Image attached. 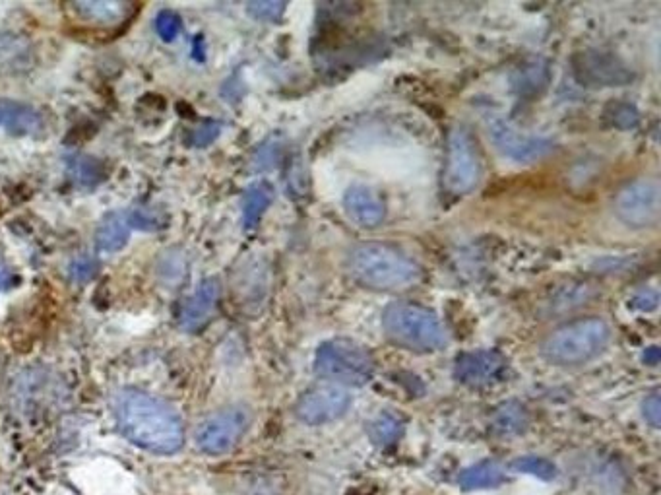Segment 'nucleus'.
I'll return each instance as SVG.
<instances>
[{
    "label": "nucleus",
    "instance_id": "32",
    "mask_svg": "<svg viewBox=\"0 0 661 495\" xmlns=\"http://www.w3.org/2000/svg\"><path fill=\"white\" fill-rule=\"evenodd\" d=\"M12 284H14V274H10V272L6 270V266H0V288L6 290V288H10Z\"/></svg>",
    "mask_w": 661,
    "mask_h": 495
},
{
    "label": "nucleus",
    "instance_id": "8",
    "mask_svg": "<svg viewBox=\"0 0 661 495\" xmlns=\"http://www.w3.org/2000/svg\"><path fill=\"white\" fill-rule=\"evenodd\" d=\"M251 412L245 406H225L206 416L194 431L196 447L212 457L233 451L251 426Z\"/></svg>",
    "mask_w": 661,
    "mask_h": 495
},
{
    "label": "nucleus",
    "instance_id": "14",
    "mask_svg": "<svg viewBox=\"0 0 661 495\" xmlns=\"http://www.w3.org/2000/svg\"><path fill=\"white\" fill-rule=\"evenodd\" d=\"M221 284L218 278H206L198 284L194 294L185 301L179 313V325L187 332L202 329L216 311L220 301Z\"/></svg>",
    "mask_w": 661,
    "mask_h": 495
},
{
    "label": "nucleus",
    "instance_id": "20",
    "mask_svg": "<svg viewBox=\"0 0 661 495\" xmlns=\"http://www.w3.org/2000/svg\"><path fill=\"white\" fill-rule=\"evenodd\" d=\"M503 482V466L497 461H483L479 464H473L458 476V484L464 492L497 488Z\"/></svg>",
    "mask_w": 661,
    "mask_h": 495
},
{
    "label": "nucleus",
    "instance_id": "30",
    "mask_svg": "<svg viewBox=\"0 0 661 495\" xmlns=\"http://www.w3.org/2000/svg\"><path fill=\"white\" fill-rule=\"evenodd\" d=\"M658 303H660V297L654 290H642L630 301L632 309H636V311H656Z\"/></svg>",
    "mask_w": 661,
    "mask_h": 495
},
{
    "label": "nucleus",
    "instance_id": "4",
    "mask_svg": "<svg viewBox=\"0 0 661 495\" xmlns=\"http://www.w3.org/2000/svg\"><path fill=\"white\" fill-rule=\"evenodd\" d=\"M382 330L392 344L413 354H433L446 346L437 313L415 301H392L382 313Z\"/></svg>",
    "mask_w": 661,
    "mask_h": 495
},
{
    "label": "nucleus",
    "instance_id": "18",
    "mask_svg": "<svg viewBox=\"0 0 661 495\" xmlns=\"http://www.w3.org/2000/svg\"><path fill=\"white\" fill-rule=\"evenodd\" d=\"M128 237H130V224L126 216L107 214L95 230V245L103 253H117L128 243Z\"/></svg>",
    "mask_w": 661,
    "mask_h": 495
},
{
    "label": "nucleus",
    "instance_id": "33",
    "mask_svg": "<svg viewBox=\"0 0 661 495\" xmlns=\"http://www.w3.org/2000/svg\"><path fill=\"white\" fill-rule=\"evenodd\" d=\"M580 294H582V288H576V290H572L570 297L580 296ZM559 305H561V309H565V305H567V299H565V301H561ZM568 305H572V303H570V299H568Z\"/></svg>",
    "mask_w": 661,
    "mask_h": 495
},
{
    "label": "nucleus",
    "instance_id": "17",
    "mask_svg": "<svg viewBox=\"0 0 661 495\" xmlns=\"http://www.w3.org/2000/svg\"><path fill=\"white\" fill-rule=\"evenodd\" d=\"M0 125L14 134H33L43 125L41 115L26 103L0 101Z\"/></svg>",
    "mask_w": 661,
    "mask_h": 495
},
{
    "label": "nucleus",
    "instance_id": "24",
    "mask_svg": "<svg viewBox=\"0 0 661 495\" xmlns=\"http://www.w3.org/2000/svg\"><path fill=\"white\" fill-rule=\"evenodd\" d=\"M512 470L520 472V474H530L536 476L539 480H555L559 474V468L555 466V462L543 457H536V455H528V457H520L516 461H512Z\"/></svg>",
    "mask_w": 661,
    "mask_h": 495
},
{
    "label": "nucleus",
    "instance_id": "16",
    "mask_svg": "<svg viewBox=\"0 0 661 495\" xmlns=\"http://www.w3.org/2000/svg\"><path fill=\"white\" fill-rule=\"evenodd\" d=\"M530 412L524 404L510 400L501 404L491 416V429L499 437H516L530 428Z\"/></svg>",
    "mask_w": 661,
    "mask_h": 495
},
{
    "label": "nucleus",
    "instance_id": "28",
    "mask_svg": "<svg viewBox=\"0 0 661 495\" xmlns=\"http://www.w3.org/2000/svg\"><path fill=\"white\" fill-rule=\"evenodd\" d=\"M642 416L650 428L660 429L661 426V396L658 391L646 395L642 400Z\"/></svg>",
    "mask_w": 661,
    "mask_h": 495
},
{
    "label": "nucleus",
    "instance_id": "12",
    "mask_svg": "<svg viewBox=\"0 0 661 495\" xmlns=\"http://www.w3.org/2000/svg\"><path fill=\"white\" fill-rule=\"evenodd\" d=\"M508 375V360L499 350L462 352L454 360V379L468 389H491Z\"/></svg>",
    "mask_w": 661,
    "mask_h": 495
},
{
    "label": "nucleus",
    "instance_id": "5",
    "mask_svg": "<svg viewBox=\"0 0 661 495\" xmlns=\"http://www.w3.org/2000/svg\"><path fill=\"white\" fill-rule=\"evenodd\" d=\"M316 377L340 387H363L375 375L373 354L351 338H332L316 348Z\"/></svg>",
    "mask_w": 661,
    "mask_h": 495
},
{
    "label": "nucleus",
    "instance_id": "7",
    "mask_svg": "<svg viewBox=\"0 0 661 495\" xmlns=\"http://www.w3.org/2000/svg\"><path fill=\"white\" fill-rule=\"evenodd\" d=\"M613 214L629 230H652L661 220V185L654 177L625 183L613 197Z\"/></svg>",
    "mask_w": 661,
    "mask_h": 495
},
{
    "label": "nucleus",
    "instance_id": "31",
    "mask_svg": "<svg viewBox=\"0 0 661 495\" xmlns=\"http://www.w3.org/2000/svg\"><path fill=\"white\" fill-rule=\"evenodd\" d=\"M661 360V350L658 346H650L644 350V356H642V362L646 365H658Z\"/></svg>",
    "mask_w": 661,
    "mask_h": 495
},
{
    "label": "nucleus",
    "instance_id": "15",
    "mask_svg": "<svg viewBox=\"0 0 661 495\" xmlns=\"http://www.w3.org/2000/svg\"><path fill=\"white\" fill-rule=\"evenodd\" d=\"M551 65L543 57H528L510 72V90L520 99L541 98L551 86Z\"/></svg>",
    "mask_w": 661,
    "mask_h": 495
},
{
    "label": "nucleus",
    "instance_id": "23",
    "mask_svg": "<svg viewBox=\"0 0 661 495\" xmlns=\"http://www.w3.org/2000/svg\"><path fill=\"white\" fill-rule=\"evenodd\" d=\"M603 121L619 131H630L640 123V113L629 101H611L603 111Z\"/></svg>",
    "mask_w": 661,
    "mask_h": 495
},
{
    "label": "nucleus",
    "instance_id": "6",
    "mask_svg": "<svg viewBox=\"0 0 661 495\" xmlns=\"http://www.w3.org/2000/svg\"><path fill=\"white\" fill-rule=\"evenodd\" d=\"M483 175L481 148L466 125H456L448 132L444 187L448 193L462 197L472 193Z\"/></svg>",
    "mask_w": 661,
    "mask_h": 495
},
{
    "label": "nucleus",
    "instance_id": "3",
    "mask_svg": "<svg viewBox=\"0 0 661 495\" xmlns=\"http://www.w3.org/2000/svg\"><path fill=\"white\" fill-rule=\"evenodd\" d=\"M611 344V327L601 317H582L551 330L541 346V358L555 367H580L594 362Z\"/></svg>",
    "mask_w": 661,
    "mask_h": 495
},
{
    "label": "nucleus",
    "instance_id": "2",
    "mask_svg": "<svg viewBox=\"0 0 661 495\" xmlns=\"http://www.w3.org/2000/svg\"><path fill=\"white\" fill-rule=\"evenodd\" d=\"M346 270L357 286L382 294L410 290L423 278L421 264L410 253L382 241L353 247L347 255Z\"/></svg>",
    "mask_w": 661,
    "mask_h": 495
},
{
    "label": "nucleus",
    "instance_id": "11",
    "mask_svg": "<svg viewBox=\"0 0 661 495\" xmlns=\"http://www.w3.org/2000/svg\"><path fill=\"white\" fill-rule=\"evenodd\" d=\"M351 402L353 400L346 387L322 381L299 396L295 416L305 426H326L344 418Z\"/></svg>",
    "mask_w": 661,
    "mask_h": 495
},
{
    "label": "nucleus",
    "instance_id": "10",
    "mask_svg": "<svg viewBox=\"0 0 661 495\" xmlns=\"http://www.w3.org/2000/svg\"><path fill=\"white\" fill-rule=\"evenodd\" d=\"M487 131L499 154L516 164H536L555 150L553 138L520 131L504 117H489Z\"/></svg>",
    "mask_w": 661,
    "mask_h": 495
},
{
    "label": "nucleus",
    "instance_id": "29",
    "mask_svg": "<svg viewBox=\"0 0 661 495\" xmlns=\"http://www.w3.org/2000/svg\"><path fill=\"white\" fill-rule=\"evenodd\" d=\"M97 268L99 266H97V263H95L92 257H80V259H76L74 263L70 264V278L74 282L84 284V282H88V280L94 278Z\"/></svg>",
    "mask_w": 661,
    "mask_h": 495
},
{
    "label": "nucleus",
    "instance_id": "19",
    "mask_svg": "<svg viewBox=\"0 0 661 495\" xmlns=\"http://www.w3.org/2000/svg\"><path fill=\"white\" fill-rule=\"evenodd\" d=\"M276 198V191L268 181H260L251 185L243 195V224L247 230H254L264 212L272 206Z\"/></svg>",
    "mask_w": 661,
    "mask_h": 495
},
{
    "label": "nucleus",
    "instance_id": "25",
    "mask_svg": "<svg viewBox=\"0 0 661 495\" xmlns=\"http://www.w3.org/2000/svg\"><path fill=\"white\" fill-rule=\"evenodd\" d=\"M285 10H287V2H280V0H260V2H249L247 4V12L249 16L258 20V22H266V24H276L284 18Z\"/></svg>",
    "mask_w": 661,
    "mask_h": 495
},
{
    "label": "nucleus",
    "instance_id": "1",
    "mask_svg": "<svg viewBox=\"0 0 661 495\" xmlns=\"http://www.w3.org/2000/svg\"><path fill=\"white\" fill-rule=\"evenodd\" d=\"M117 426L130 443L156 455H173L185 445V426L171 404L138 389L113 400Z\"/></svg>",
    "mask_w": 661,
    "mask_h": 495
},
{
    "label": "nucleus",
    "instance_id": "26",
    "mask_svg": "<svg viewBox=\"0 0 661 495\" xmlns=\"http://www.w3.org/2000/svg\"><path fill=\"white\" fill-rule=\"evenodd\" d=\"M181 18L179 14L171 12V10H161L156 18V32H158L159 37L165 41V43H171L179 37L181 33Z\"/></svg>",
    "mask_w": 661,
    "mask_h": 495
},
{
    "label": "nucleus",
    "instance_id": "22",
    "mask_svg": "<svg viewBox=\"0 0 661 495\" xmlns=\"http://www.w3.org/2000/svg\"><path fill=\"white\" fill-rule=\"evenodd\" d=\"M404 429H406V424L400 416H396L392 412H380L369 426V439L373 445L386 449L400 441V437L404 435Z\"/></svg>",
    "mask_w": 661,
    "mask_h": 495
},
{
    "label": "nucleus",
    "instance_id": "27",
    "mask_svg": "<svg viewBox=\"0 0 661 495\" xmlns=\"http://www.w3.org/2000/svg\"><path fill=\"white\" fill-rule=\"evenodd\" d=\"M221 125L218 121H204L202 125H198L194 131H192V136H190V144L194 148H204L208 144H212L218 136H220Z\"/></svg>",
    "mask_w": 661,
    "mask_h": 495
},
{
    "label": "nucleus",
    "instance_id": "21",
    "mask_svg": "<svg viewBox=\"0 0 661 495\" xmlns=\"http://www.w3.org/2000/svg\"><path fill=\"white\" fill-rule=\"evenodd\" d=\"M130 4L121 0H82L74 2L78 14L94 24H117L125 18Z\"/></svg>",
    "mask_w": 661,
    "mask_h": 495
},
{
    "label": "nucleus",
    "instance_id": "9",
    "mask_svg": "<svg viewBox=\"0 0 661 495\" xmlns=\"http://www.w3.org/2000/svg\"><path fill=\"white\" fill-rule=\"evenodd\" d=\"M572 74L584 88H619L630 84L636 74L625 59L605 49H586L572 57Z\"/></svg>",
    "mask_w": 661,
    "mask_h": 495
},
{
    "label": "nucleus",
    "instance_id": "13",
    "mask_svg": "<svg viewBox=\"0 0 661 495\" xmlns=\"http://www.w3.org/2000/svg\"><path fill=\"white\" fill-rule=\"evenodd\" d=\"M347 218L363 230L378 228L386 218V204L375 189L367 185H351L344 193Z\"/></svg>",
    "mask_w": 661,
    "mask_h": 495
}]
</instances>
